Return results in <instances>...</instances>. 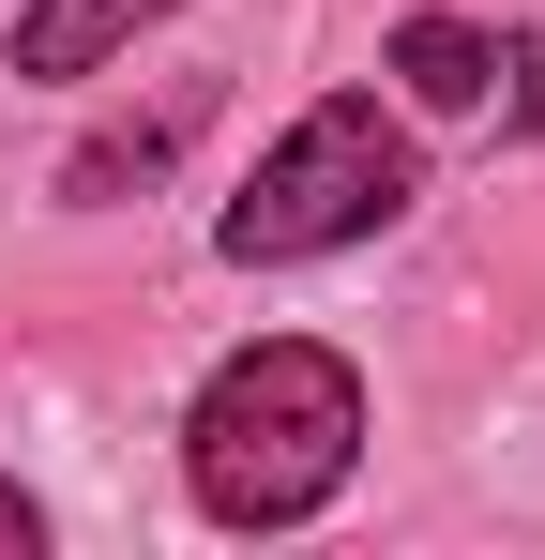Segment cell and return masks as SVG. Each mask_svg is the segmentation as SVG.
Returning <instances> with one entry per match:
<instances>
[{"mask_svg":"<svg viewBox=\"0 0 545 560\" xmlns=\"http://www.w3.org/2000/svg\"><path fill=\"white\" fill-rule=\"evenodd\" d=\"M152 15H182V0H31L15 15V77H106Z\"/></svg>","mask_w":545,"mask_h":560,"instance_id":"3","label":"cell"},{"mask_svg":"<svg viewBox=\"0 0 545 560\" xmlns=\"http://www.w3.org/2000/svg\"><path fill=\"white\" fill-rule=\"evenodd\" d=\"M409 197H425V152H409V121H394L379 92H318V106H303V121L258 152V183L212 212V243H228L243 273H288V258L379 243Z\"/></svg>","mask_w":545,"mask_h":560,"instance_id":"2","label":"cell"},{"mask_svg":"<svg viewBox=\"0 0 545 560\" xmlns=\"http://www.w3.org/2000/svg\"><path fill=\"white\" fill-rule=\"evenodd\" d=\"M349 469H363V378L318 334L228 349L182 409V485H197L212 530H303V515L349 500Z\"/></svg>","mask_w":545,"mask_h":560,"instance_id":"1","label":"cell"},{"mask_svg":"<svg viewBox=\"0 0 545 560\" xmlns=\"http://www.w3.org/2000/svg\"><path fill=\"white\" fill-rule=\"evenodd\" d=\"M197 106H212V92H167V106H152V121H106V137H91L77 167H61V197H77V212H91V197H121V183H152V167H167L182 137H197Z\"/></svg>","mask_w":545,"mask_h":560,"instance_id":"4","label":"cell"},{"mask_svg":"<svg viewBox=\"0 0 545 560\" xmlns=\"http://www.w3.org/2000/svg\"><path fill=\"white\" fill-rule=\"evenodd\" d=\"M31 546H46V515H31V485L0 469V560H31Z\"/></svg>","mask_w":545,"mask_h":560,"instance_id":"6","label":"cell"},{"mask_svg":"<svg viewBox=\"0 0 545 560\" xmlns=\"http://www.w3.org/2000/svg\"><path fill=\"white\" fill-rule=\"evenodd\" d=\"M515 121L545 137V31H515Z\"/></svg>","mask_w":545,"mask_h":560,"instance_id":"7","label":"cell"},{"mask_svg":"<svg viewBox=\"0 0 545 560\" xmlns=\"http://www.w3.org/2000/svg\"><path fill=\"white\" fill-rule=\"evenodd\" d=\"M394 77H409V106H485L500 46H485L469 15H409V31H394Z\"/></svg>","mask_w":545,"mask_h":560,"instance_id":"5","label":"cell"}]
</instances>
